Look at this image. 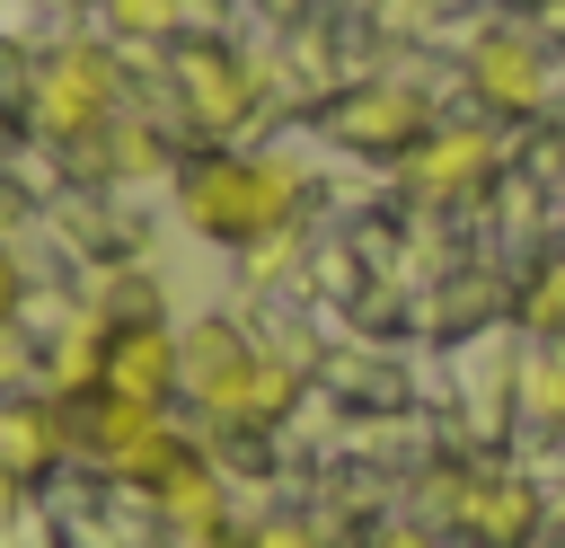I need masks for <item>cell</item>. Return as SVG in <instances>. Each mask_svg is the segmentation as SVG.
Wrapping results in <instances>:
<instances>
[{"mask_svg":"<svg viewBox=\"0 0 565 548\" xmlns=\"http://www.w3.org/2000/svg\"><path fill=\"white\" fill-rule=\"evenodd\" d=\"M159 71H168V115L194 141H238L256 124V106H265L256 97V62L230 35H177L159 53Z\"/></svg>","mask_w":565,"mask_h":548,"instance_id":"5b68a950","label":"cell"},{"mask_svg":"<svg viewBox=\"0 0 565 548\" xmlns=\"http://www.w3.org/2000/svg\"><path fill=\"white\" fill-rule=\"evenodd\" d=\"M177 398L194 407L203 433H238V442H265L274 424L300 415L309 380L256 345V327L238 309H194L177 327Z\"/></svg>","mask_w":565,"mask_h":548,"instance_id":"6da1fadb","label":"cell"},{"mask_svg":"<svg viewBox=\"0 0 565 548\" xmlns=\"http://www.w3.org/2000/svg\"><path fill=\"white\" fill-rule=\"evenodd\" d=\"M512 318H521L530 336H556V345H565V247H547V256L521 274V292H512Z\"/></svg>","mask_w":565,"mask_h":548,"instance_id":"9a60e30c","label":"cell"},{"mask_svg":"<svg viewBox=\"0 0 565 548\" xmlns=\"http://www.w3.org/2000/svg\"><path fill=\"white\" fill-rule=\"evenodd\" d=\"M168 194H177V221L230 256L309 221V168L282 150H247V141H194L168 168Z\"/></svg>","mask_w":565,"mask_h":548,"instance_id":"7a4b0ae2","label":"cell"},{"mask_svg":"<svg viewBox=\"0 0 565 548\" xmlns=\"http://www.w3.org/2000/svg\"><path fill=\"white\" fill-rule=\"evenodd\" d=\"M494 177H503V141H494L486 115H477V124H433V133L397 159V194L424 203V212H468Z\"/></svg>","mask_w":565,"mask_h":548,"instance_id":"52a82bcc","label":"cell"},{"mask_svg":"<svg viewBox=\"0 0 565 548\" xmlns=\"http://www.w3.org/2000/svg\"><path fill=\"white\" fill-rule=\"evenodd\" d=\"M79 451H71V407L53 389H0V477H18L26 495L44 477H62Z\"/></svg>","mask_w":565,"mask_h":548,"instance_id":"9c48e42d","label":"cell"},{"mask_svg":"<svg viewBox=\"0 0 565 548\" xmlns=\"http://www.w3.org/2000/svg\"><path fill=\"white\" fill-rule=\"evenodd\" d=\"M26 327V256L0 239V336H18Z\"/></svg>","mask_w":565,"mask_h":548,"instance_id":"d6986e66","label":"cell"},{"mask_svg":"<svg viewBox=\"0 0 565 548\" xmlns=\"http://www.w3.org/2000/svg\"><path fill=\"white\" fill-rule=\"evenodd\" d=\"M433 124H441V115H433V97H424L415 80H362V88H344V97L327 106V141L353 150V159H388V168H397Z\"/></svg>","mask_w":565,"mask_h":548,"instance_id":"ba28073f","label":"cell"},{"mask_svg":"<svg viewBox=\"0 0 565 548\" xmlns=\"http://www.w3.org/2000/svg\"><path fill=\"white\" fill-rule=\"evenodd\" d=\"M556 548H565V530H556Z\"/></svg>","mask_w":565,"mask_h":548,"instance_id":"ffe728a7","label":"cell"},{"mask_svg":"<svg viewBox=\"0 0 565 548\" xmlns=\"http://www.w3.org/2000/svg\"><path fill=\"white\" fill-rule=\"evenodd\" d=\"M238 548H327V521H318V513L274 504V513H256V521L238 530Z\"/></svg>","mask_w":565,"mask_h":548,"instance_id":"2e32d148","label":"cell"},{"mask_svg":"<svg viewBox=\"0 0 565 548\" xmlns=\"http://www.w3.org/2000/svg\"><path fill=\"white\" fill-rule=\"evenodd\" d=\"M124 106H132V71H124V44L106 35H53L18 80V124L53 150H88Z\"/></svg>","mask_w":565,"mask_h":548,"instance_id":"3957f363","label":"cell"},{"mask_svg":"<svg viewBox=\"0 0 565 548\" xmlns=\"http://www.w3.org/2000/svg\"><path fill=\"white\" fill-rule=\"evenodd\" d=\"M97 389L141 398V407H177V318H124V327H106Z\"/></svg>","mask_w":565,"mask_h":548,"instance_id":"30bf717a","label":"cell"},{"mask_svg":"<svg viewBox=\"0 0 565 548\" xmlns=\"http://www.w3.org/2000/svg\"><path fill=\"white\" fill-rule=\"evenodd\" d=\"M424 521H441L459 548H539L556 530V495L530 477V468H486V460H459L441 451L424 468Z\"/></svg>","mask_w":565,"mask_h":548,"instance_id":"277c9868","label":"cell"},{"mask_svg":"<svg viewBox=\"0 0 565 548\" xmlns=\"http://www.w3.org/2000/svg\"><path fill=\"white\" fill-rule=\"evenodd\" d=\"M79 309H88L97 327H124V318H168V292H159L150 265H97L88 292H79Z\"/></svg>","mask_w":565,"mask_h":548,"instance_id":"7c38bea8","label":"cell"},{"mask_svg":"<svg viewBox=\"0 0 565 548\" xmlns=\"http://www.w3.org/2000/svg\"><path fill=\"white\" fill-rule=\"evenodd\" d=\"M459 88L477 97L486 124H530V115L556 97V71H547V44H539L530 27L494 18V27H477V35L459 44Z\"/></svg>","mask_w":565,"mask_h":548,"instance_id":"8992f818","label":"cell"},{"mask_svg":"<svg viewBox=\"0 0 565 548\" xmlns=\"http://www.w3.org/2000/svg\"><path fill=\"white\" fill-rule=\"evenodd\" d=\"M300 256H309V221H300V230H274V239H256V247H238V274L265 292V283H282Z\"/></svg>","mask_w":565,"mask_h":548,"instance_id":"e0dca14e","label":"cell"},{"mask_svg":"<svg viewBox=\"0 0 565 548\" xmlns=\"http://www.w3.org/2000/svg\"><path fill=\"white\" fill-rule=\"evenodd\" d=\"M512 407H521V424L565 433V345H556V336H530L521 380H512Z\"/></svg>","mask_w":565,"mask_h":548,"instance_id":"4fadbf2b","label":"cell"},{"mask_svg":"<svg viewBox=\"0 0 565 548\" xmlns=\"http://www.w3.org/2000/svg\"><path fill=\"white\" fill-rule=\"evenodd\" d=\"M362 548H450V530H441V521H424V513H397V521H380Z\"/></svg>","mask_w":565,"mask_h":548,"instance_id":"ac0fdd59","label":"cell"},{"mask_svg":"<svg viewBox=\"0 0 565 548\" xmlns=\"http://www.w3.org/2000/svg\"><path fill=\"white\" fill-rule=\"evenodd\" d=\"M97 35L124 53H168L185 35V0H97Z\"/></svg>","mask_w":565,"mask_h":548,"instance_id":"5bb4252c","label":"cell"},{"mask_svg":"<svg viewBox=\"0 0 565 548\" xmlns=\"http://www.w3.org/2000/svg\"><path fill=\"white\" fill-rule=\"evenodd\" d=\"M530 9H547V0H530Z\"/></svg>","mask_w":565,"mask_h":548,"instance_id":"44dd1931","label":"cell"},{"mask_svg":"<svg viewBox=\"0 0 565 548\" xmlns=\"http://www.w3.org/2000/svg\"><path fill=\"white\" fill-rule=\"evenodd\" d=\"M88 150H97V177H106V186H141V177L177 168V150H168V124L132 115V106H124V115H115V124H106Z\"/></svg>","mask_w":565,"mask_h":548,"instance_id":"8fae6325","label":"cell"}]
</instances>
